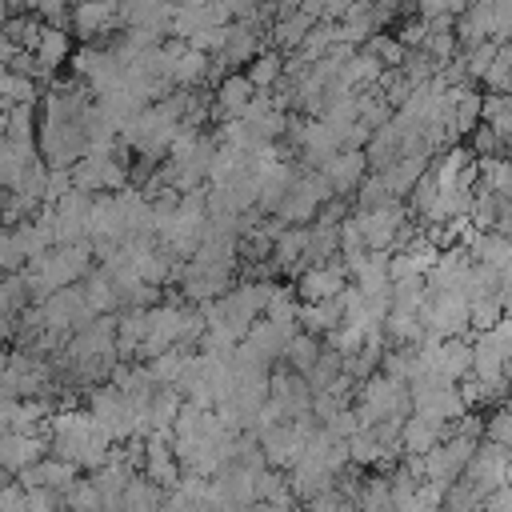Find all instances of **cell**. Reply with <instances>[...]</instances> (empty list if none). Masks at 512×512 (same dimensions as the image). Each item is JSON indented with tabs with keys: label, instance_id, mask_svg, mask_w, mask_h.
Masks as SVG:
<instances>
[{
	"label": "cell",
	"instance_id": "d6a6232c",
	"mask_svg": "<svg viewBox=\"0 0 512 512\" xmlns=\"http://www.w3.org/2000/svg\"><path fill=\"white\" fill-rule=\"evenodd\" d=\"M4 136H8L12 144H36V140H32V136H36V112H32V104L8 108V128H4Z\"/></svg>",
	"mask_w": 512,
	"mask_h": 512
},
{
	"label": "cell",
	"instance_id": "3957f363",
	"mask_svg": "<svg viewBox=\"0 0 512 512\" xmlns=\"http://www.w3.org/2000/svg\"><path fill=\"white\" fill-rule=\"evenodd\" d=\"M88 416L96 420V428L112 440V444H128L140 436V416H136V400H128L120 388L104 384L88 392Z\"/></svg>",
	"mask_w": 512,
	"mask_h": 512
},
{
	"label": "cell",
	"instance_id": "836d02e7",
	"mask_svg": "<svg viewBox=\"0 0 512 512\" xmlns=\"http://www.w3.org/2000/svg\"><path fill=\"white\" fill-rule=\"evenodd\" d=\"M444 512H480L484 508V496L476 492V484L468 480H456L452 488H444Z\"/></svg>",
	"mask_w": 512,
	"mask_h": 512
},
{
	"label": "cell",
	"instance_id": "bcb514c9",
	"mask_svg": "<svg viewBox=\"0 0 512 512\" xmlns=\"http://www.w3.org/2000/svg\"><path fill=\"white\" fill-rule=\"evenodd\" d=\"M8 368H12V352H8V348H0V376H4Z\"/></svg>",
	"mask_w": 512,
	"mask_h": 512
},
{
	"label": "cell",
	"instance_id": "484cf974",
	"mask_svg": "<svg viewBox=\"0 0 512 512\" xmlns=\"http://www.w3.org/2000/svg\"><path fill=\"white\" fill-rule=\"evenodd\" d=\"M452 96H456V136H472L484 120V92L464 88V92H452Z\"/></svg>",
	"mask_w": 512,
	"mask_h": 512
},
{
	"label": "cell",
	"instance_id": "ba28073f",
	"mask_svg": "<svg viewBox=\"0 0 512 512\" xmlns=\"http://www.w3.org/2000/svg\"><path fill=\"white\" fill-rule=\"evenodd\" d=\"M508 460H512V452H508V448H496V444L480 440V448H476V456H472V464H468L464 480H468V484H476V492L488 500L492 492L508 488Z\"/></svg>",
	"mask_w": 512,
	"mask_h": 512
},
{
	"label": "cell",
	"instance_id": "9c48e42d",
	"mask_svg": "<svg viewBox=\"0 0 512 512\" xmlns=\"http://www.w3.org/2000/svg\"><path fill=\"white\" fill-rule=\"evenodd\" d=\"M252 100H256L252 80H248L244 72H232V76H224V80L216 84V92H212V116H216L220 124L240 120V116L252 108Z\"/></svg>",
	"mask_w": 512,
	"mask_h": 512
},
{
	"label": "cell",
	"instance_id": "9a60e30c",
	"mask_svg": "<svg viewBox=\"0 0 512 512\" xmlns=\"http://www.w3.org/2000/svg\"><path fill=\"white\" fill-rule=\"evenodd\" d=\"M436 444H444V424H428L424 416H408L400 428V452L424 460Z\"/></svg>",
	"mask_w": 512,
	"mask_h": 512
},
{
	"label": "cell",
	"instance_id": "7a4b0ae2",
	"mask_svg": "<svg viewBox=\"0 0 512 512\" xmlns=\"http://www.w3.org/2000/svg\"><path fill=\"white\" fill-rule=\"evenodd\" d=\"M352 408H356L360 428H376L384 420H400L404 424L412 416V392H408V384H392V380H384L376 372L372 380L360 384V396H356Z\"/></svg>",
	"mask_w": 512,
	"mask_h": 512
},
{
	"label": "cell",
	"instance_id": "b9f144b4",
	"mask_svg": "<svg viewBox=\"0 0 512 512\" xmlns=\"http://www.w3.org/2000/svg\"><path fill=\"white\" fill-rule=\"evenodd\" d=\"M324 428H328V436H332V440H340V444H348V440H352V436L360 432V420H356V408H344V412H340V416H332V420H328Z\"/></svg>",
	"mask_w": 512,
	"mask_h": 512
},
{
	"label": "cell",
	"instance_id": "8d00e7d4",
	"mask_svg": "<svg viewBox=\"0 0 512 512\" xmlns=\"http://www.w3.org/2000/svg\"><path fill=\"white\" fill-rule=\"evenodd\" d=\"M424 52L444 68V64H452L456 56H460V44H456V32H428V40H424Z\"/></svg>",
	"mask_w": 512,
	"mask_h": 512
},
{
	"label": "cell",
	"instance_id": "f546056e",
	"mask_svg": "<svg viewBox=\"0 0 512 512\" xmlns=\"http://www.w3.org/2000/svg\"><path fill=\"white\" fill-rule=\"evenodd\" d=\"M364 52H372V56L384 64V72H400L404 60H408V52L400 48V40H396L392 32H376V36L364 44Z\"/></svg>",
	"mask_w": 512,
	"mask_h": 512
},
{
	"label": "cell",
	"instance_id": "1f68e13d",
	"mask_svg": "<svg viewBox=\"0 0 512 512\" xmlns=\"http://www.w3.org/2000/svg\"><path fill=\"white\" fill-rule=\"evenodd\" d=\"M484 440L512 452V404H500L484 416Z\"/></svg>",
	"mask_w": 512,
	"mask_h": 512
},
{
	"label": "cell",
	"instance_id": "cb8c5ba5",
	"mask_svg": "<svg viewBox=\"0 0 512 512\" xmlns=\"http://www.w3.org/2000/svg\"><path fill=\"white\" fill-rule=\"evenodd\" d=\"M248 80H252V88L256 92H268V88H276L280 80H284V56L276 52V48H264L252 64H248V72H244Z\"/></svg>",
	"mask_w": 512,
	"mask_h": 512
},
{
	"label": "cell",
	"instance_id": "4316f807",
	"mask_svg": "<svg viewBox=\"0 0 512 512\" xmlns=\"http://www.w3.org/2000/svg\"><path fill=\"white\" fill-rule=\"evenodd\" d=\"M340 376H344V356H340L332 344H324V348H320L316 368H312L304 380H308V388H312V396H316V392H328V388H332Z\"/></svg>",
	"mask_w": 512,
	"mask_h": 512
},
{
	"label": "cell",
	"instance_id": "6da1fadb",
	"mask_svg": "<svg viewBox=\"0 0 512 512\" xmlns=\"http://www.w3.org/2000/svg\"><path fill=\"white\" fill-rule=\"evenodd\" d=\"M48 456H56V460L80 468L84 476H92L96 468H104V464L116 456V448H112V440L96 428V420H92L88 412H80V408H60V412H52V420H48Z\"/></svg>",
	"mask_w": 512,
	"mask_h": 512
},
{
	"label": "cell",
	"instance_id": "ffe728a7",
	"mask_svg": "<svg viewBox=\"0 0 512 512\" xmlns=\"http://www.w3.org/2000/svg\"><path fill=\"white\" fill-rule=\"evenodd\" d=\"M356 512H392V484L384 472H364L356 492Z\"/></svg>",
	"mask_w": 512,
	"mask_h": 512
},
{
	"label": "cell",
	"instance_id": "2e32d148",
	"mask_svg": "<svg viewBox=\"0 0 512 512\" xmlns=\"http://www.w3.org/2000/svg\"><path fill=\"white\" fill-rule=\"evenodd\" d=\"M340 256V228L328 224H308V244H304V268H324Z\"/></svg>",
	"mask_w": 512,
	"mask_h": 512
},
{
	"label": "cell",
	"instance_id": "277c9868",
	"mask_svg": "<svg viewBox=\"0 0 512 512\" xmlns=\"http://www.w3.org/2000/svg\"><path fill=\"white\" fill-rule=\"evenodd\" d=\"M476 448H480V440H464V436H452V440L436 444V448L424 456V484L452 488L456 480H464V472H468Z\"/></svg>",
	"mask_w": 512,
	"mask_h": 512
},
{
	"label": "cell",
	"instance_id": "30bf717a",
	"mask_svg": "<svg viewBox=\"0 0 512 512\" xmlns=\"http://www.w3.org/2000/svg\"><path fill=\"white\" fill-rule=\"evenodd\" d=\"M304 448H308V444L296 436V428H292V424H276V428L260 432L264 464H268V468H276V472H292V468L300 464Z\"/></svg>",
	"mask_w": 512,
	"mask_h": 512
},
{
	"label": "cell",
	"instance_id": "d4e9b609",
	"mask_svg": "<svg viewBox=\"0 0 512 512\" xmlns=\"http://www.w3.org/2000/svg\"><path fill=\"white\" fill-rule=\"evenodd\" d=\"M320 348H324V340H316V336H308V332H296V336L288 340L284 364H288L296 376H308V372L316 368V360H320Z\"/></svg>",
	"mask_w": 512,
	"mask_h": 512
},
{
	"label": "cell",
	"instance_id": "74e56055",
	"mask_svg": "<svg viewBox=\"0 0 512 512\" xmlns=\"http://www.w3.org/2000/svg\"><path fill=\"white\" fill-rule=\"evenodd\" d=\"M392 36L400 40V48H404V52H420V48H424V40H428V24H424L420 16H404V20H400V28H396Z\"/></svg>",
	"mask_w": 512,
	"mask_h": 512
},
{
	"label": "cell",
	"instance_id": "52a82bcc",
	"mask_svg": "<svg viewBox=\"0 0 512 512\" xmlns=\"http://www.w3.org/2000/svg\"><path fill=\"white\" fill-rule=\"evenodd\" d=\"M348 284H352L348 264H344V260H332V264H324V268H304L292 288H296V296H300L304 304H324V300H336Z\"/></svg>",
	"mask_w": 512,
	"mask_h": 512
},
{
	"label": "cell",
	"instance_id": "e0dca14e",
	"mask_svg": "<svg viewBox=\"0 0 512 512\" xmlns=\"http://www.w3.org/2000/svg\"><path fill=\"white\" fill-rule=\"evenodd\" d=\"M436 368H440L452 384H460L464 376H472V340H468V336L444 340L440 352H436Z\"/></svg>",
	"mask_w": 512,
	"mask_h": 512
},
{
	"label": "cell",
	"instance_id": "7c38bea8",
	"mask_svg": "<svg viewBox=\"0 0 512 512\" xmlns=\"http://www.w3.org/2000/svg\"><path fill=\"white\" fill-rule=\"evenodd\" d=\"M412 416H424L428 424H456L468 416V404L460 396V388H440V392H420L412 396Z\"/></svg>",
	"mask_w": 512,
	"mask_h": 512
},
{
	"label": "cell",
	"instance_id": "7dc6e473",
	"mask_svg": "<svg viewBox=\"0 0 512 512\" xmlns=\"http://www.w3.org/2000/svg\"><path fill=\"white\" fill-rule=\"evenodd\" d=\"M508 488H512V460H508Z\"/></svg>",
	"mask_w": 512,
	"mask_h": 512
},
{
	"label": "cell",
	"instance_id": "7402d4cb",
	"mask_svg": "<svg viewBox=\"0 0 512 512\" xmlns=\"http://www.w3.org/2000/svg\"><path fill=\"white\" fill-rule=\"evenodd\" d=\"M304 244H308V228H284L272 248V268L292 272L296 264H304Z\"/></svg>",
	"mask_w": 512,
	"mask_h": 512
},
{
	"label": "cell",
	"instance_id": "ee69618b",
	"mask_svg": "<svg viewBox=\"0 0 512 512\" xmlns=\"http://www.w3.org/2000/svg\"><path fill=\"white\" fill-rule=\"evenodd\" d=\"M496 300H500V308H504V320H512V268H508V272H500Z\"/></svg>",
	"mask_w": 512,
	"mask_h": 512
},
{
	"label": "cell",
	"instance_id": "8fae6325",
	"mask_svg": "<svg viewBox=\"0 0 512 512\" xmlns=\"http://www.w3.org/2000/svg\"><path fill=\"white\" fill-rule=\"evenodd\" d=\"M48 456V436H24V432H4L0 436V472H28Z\"/></svg>",
	"mask_w": 512,
	"mask_h": 512
},
{
	"label": "cell",
	"instance_id": "ac0fdd59",
	"mask_svg": "<svg viewBox=\"0 0 512 512\" xmlns=\"http://www.w3.org/2000/svg\"><path fill=\"white\" fill-rule=\"evenodd\" d=\"M112 20H120V8L116 4H76L72 8V28L84 40H92L96 32H108Z\"/></svg>",
	"mask_w": 512,
	"mask_h": 512
},
{
	"label": "cell",
	"instance_id": "5bb4252c",
	"mask_svg": "<svg viewBox=\"0 0 512 512\" xmlns=\"http://www.w3.org/2000/svg\"><path fill=\"white\" fill-rule=\"evenodd\" d=\"M452 32H456L460 52L488 44V40H492V32H496V24H492V4H468V8H464V16L456 20V28H452Z\"/></svg>",
	"mask_w": 512,
	"mask_h": 512
},
{
	"label": "cell",
	"instance_id": "e575fe53",
	"mask_svg": "<svg viewBox=\"0 0 512 512\" xmlns=\"http://www.w3.org/2000/svg\"><path fill=\"white\" fill-rule=\"evenodd\" d=\"M356 212H372V208H384L388 200H392V192L384 188V176H376V172H368L364 176V184L356 188Z\"/></svg>",
	"mask_w": 512,
	"mask_h": 512
},
{
	"label": "cell",
	"instance_id": "5b68a950",
	"mask_svg": "<svg viewBox=\"0 0 512 512\" xmlns=\"http://www.w3.org/2000/svg\"><path fill=\"white\" fill-rule=\"evenodd\" d=\"M352 216L360 224V236H364V248L368 252H396V236L408 224V204L404 200H388L384 208L352 212Z\"/></svg>",
	"mask_w": 512,
	"mask_h": 512
},
{
	"label": "cell",
	"instance_id": "83f0119b",
	"mask_svg": "<svg viewBox=\"0 0 512 512\" xmlns=\"http://www.w3.org/2000/svg\"><path fill=\"white\" fill-rule=\"evenodd\" d=\"M72 52V40H68V32L64 28H48L44 24V32H40V48L32 52L48 72H56V64H64V56Z\"/></svg>",
	"mask_w": 512,
	"mask_h": 512
},
{
	"label": "cell",
	"instance_id": "603a6c76",
	"mask_svg": "<svg viewBox=\"0 0 512 512\" xmlns=\"http://www.w3.org/2000/svg\"><path fill=\"white\" fill-rule=\"evenodd\" d=\"M424 340V324L408 312H388L384 320V344L388 348H416Z\"/></svg>",
	"mask_w": 512,
	"mask_h": 512
},
{
	"label": "cell",
	"instance_id": "d6986e66",
	"mask_svg": "<svg viewBox=\"0 0 512 512\" xmlns=\"http://www.w3.org/2000/svg\"><path fill=\"white\" fill-rule=\"evenodd\" d=\"M80 292H84V300H88V308H92L96 316H108L112 308H120V296H116L112 276H108L104 268L88 272V276H84V284H80Z\"/></svg>",
	"mask_w": 512,
	"mask_h": 512
},
{
	"label": "cell",
	"instance_id": "c3c4849f",
	"mask_svg": "<svg viewBox=\"0 0 512 512\" xmlns=\"http://www.w3.org/2000/svg\"><path fill=\"white\" fill-rule=\"evenodd\" d=\"M508 100H512V92H508Z\"/></svg>",
	"mask_w": 512,
	"mask_h": 512
},
{
	"label": "cell",
	"instance_id": "d590c367",
	"mask_svg": "<svg viewBox=\"0 0 512 512\" xmlns=\"http://www.w3.org/2000/svg\"><path fill=\"white\" fill-rule=\"evenodd\" d=\"M504 320V308H500V300L492 296V300H480V304H468V328L480 336V332H492L496 324Z\"/></svg>",
	"mask_w": 512,
	"mask_h": 512
},
{
	"label": "cell",
	"instance_id": "8992f818",
	"mask_svg": "<svg viewBox=\"0 0 512 512\" xmlns=\"http://www.w3.org/2000/svg\"><path fill=\"white\" fill-rule=\"evenodd\" d=\"M268 400L280 408V416L292 424L300 416H312V388L304 376H296L288 364H276L272 368V380H268Z\"/></svg>",
	"mask_w": 512,
	"mask_h": 512
},
{
	"label": "cell",
	"instance_id": "4dcf8cb0",
	"mask_svg": "<svg viewBox=\"0 0 512 512\" xmlns=\"http://www.w3.org/2000/svg\"><path fill=\"white\" fill-rule=\"evenodd\" d=\"M64 512H104V496L96 492V484L88 476H80L68 492H64Z\"/></svg>",
	"mask_w": 512,
	"mask_h": 512
},
{
	"label": "cell",
	"instance_id": "ab89813d",
	"mask_svg": "<svg viewBox=\"0 0 512 512\" xmlns=\"http://www.w3.org/2000/svg\"><path fill=\"white\" fill-rule=\"evenodd\" d=\"M24 268V256H20V248H16V236L8 232V228H0V280L4 276H16Z\"/></svg>",
	"mask_w": 512,
	"mask_h": 512
},
{
	"label": "cell",
	"instance_id": "f6af8a7d",
	"mask_svg": "<svg viewBox=\"0 0 512 512\" xmlns=\"http://www.w3.org/2000/svg\"><path fill=\"white\" fill-rule=\"evenodd\" d=\"M484 508H488V512H512V488H500V492H492V496L484 500Z\"/></svg>",
	"mask_w": 512,
	"mask_h": 512
},
{
	"label": "cell",
	"instance_id": "f35d334b",
	"mask_svg": "<svg viewBox=\"0 0 512 512\" xmlns=\"http://www.w3.org/2000/svg\"><path fill=\"white\" fill-rule=\"evenodd\" d=\"M344 408H352V400L340 396V392H316V396H312V416H316L320 424H328V420L340 416Z\"/></svg>",
	"mask_w": 512,
	"mask_h": 512
},
{
	"label": "cell",
	"instance_id": "4fadbf2b",
	"mask_svg": "<svg viewBox=\"0 0 512 512\" xmlns=\"http://www.w3.org/2000/svg\"><path fill=\"white\" fill-rule=\"evenodd\" d=\"M324 176H328V184H332L336 196H348L352 200L356 188L368 176V160H364V152H340L332 164H324Z\"/></svg>",
	"mask_w": 512,
	"mask_h": 512
},
{
	"label": "cell",
	"instance_id": "60d3db41",
	"mask_svg": "<svg viewBox=\"0 0 512 512\" xmlns=\"http://www.w3.org/2000/svg\"><path fill=\"white\" fill-rule=\"evenodd\" d=\"M468 148H472V156H476V160H496V152H500L504 144H500V136H496V128H488V124H480V128L472 132V144H468Z\"/></svg>",
	"mask_w": 512,
	"mask_h": 512
},
{
	"label": "cell",
	"instance_id": "44dd1931",
	"mask_svg": "<svg viewBox=\"0 0 512 512\" xmlns=\"http://www.w3.org/2000/svg\"><path fill=\"white\" fill-rule=\"evenodd\" d=\"M192 356H196V352L172 348V352H164V356L148 360L144 368H148V376H152V384H156V388H176V380L184 376V368L192 364Z\"/></svg>",
	"mask_w": 512,
	"mask_h": 512
},
{
	"label": "cell",
	"instance_id": "f1b7e54d",
	"mask_svg": "<svg viewBox=\"0 0 512 512\" xmlns=\"http://www.w3.org/2000/svg\"><path fill=\"white\" fill-rule=\"evenodd\" d=\"M428 292H424V276H408L400 284H392V312H408V316H420Z\"/></svg>",
	"mask_w": 512,
	"mask_h": 512
},
{
	"label": "cell",
	"instance_id": "7bdbcfd3",
	"mask_svg": "<svg viewBox=\"0 0 512 512\" xmlns=\"http://www.w3.org/2000/svg\"><path fill=\"white\" fill-rule=\"evenodd\" d=\"M304 512H356V504L332 488V492H324V496L308 500V504H304Z\"/></svg>",
	"mask_w": 512,
	"mask_h": 512
}]
</instances>
